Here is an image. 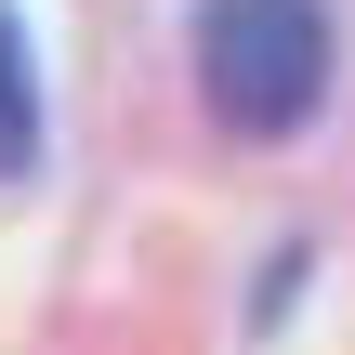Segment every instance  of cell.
I'll return each instance as SVG.
<instances>
[{
    "mask_svg": "<svg viewBox=\"0 0 355 355\" xmlns=\"http://www.w3.org/2000/svg\"><path fill=\"white\" fill-rule=\"evenodd\" d=\"M198 92L250 145L303 132L329 92V13L316 0H198Z\"/></svg>",
    "mask_w": 355,
    "mask_h": 355,
    "instance_id": "obj_1",
    "label": "cell"
},
{
    "mask_svg": "<svg viewBox=\"0 0 355 355\" xmlns=\"http://www.w3.org/2000/svg\"><path fill=\"white\" fill-rule=\"evenodd\" d=\"M26 171H40V40L0 0V184H26Z\"/></svg>",
    "mask_w": 355,
    "mask_h": 355,
    "instance_id": "obj_2",
    "label": "cell"
}]
</instances>
